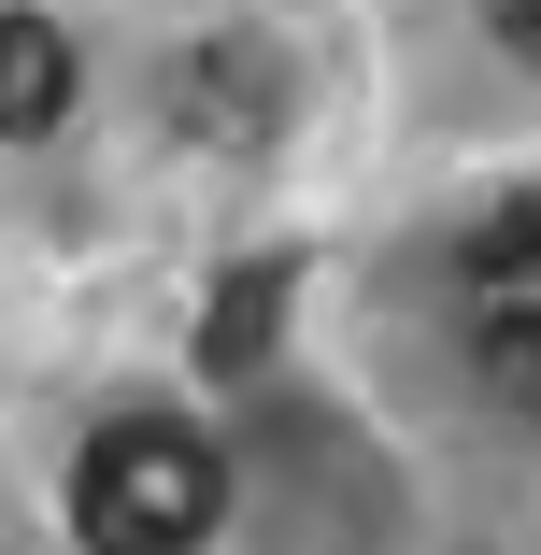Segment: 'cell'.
<instances>
[{
  "instance_id": "obj_1",
  "label": "cell",
  "mask_w": 541,
  "mask_h": 555,
  "mask_svg": "<svg viewBox=\"0 0 541 555\" xmlns=\"http://www.w3.org/2000/svg\"><path fill=\"white\" fill-rule=\"evenodd\" d=\"M214 441L171 427V413H115L72 456V541L86 555H199L214 541Z\"/></svg>"
},
{
  "instance_id": "obj_2",
  "label": "cell",
  "mask_w": 541,
  "mask_h": 555,
  "mask_svg": "<svg viewBox=\"0 0 541 555\" xmlns=\"http://www.w3.org/2000/svg\"><path fill=\"white\" fill-rule=\"evenodd\" d=\"M456 313H471L485 385H499L513 413H541V185L499 199L485 229H471V257H456Z\"/></svg>"
},
{
  "instance_id": "obj_3",
  "label": "cell",
  "mask_w": 541,
  "mask_h": 555,
  "mask_svg": "<svg viewBox=\"0 0 541 555\" xmlns=\"http://www.w3.org/2000/svg\"><path fill=\"white\" fill-rule=\"evenodd\" d=\"M72 115V29L57 15H0V143H29Z\"/></svg>"
},
{
  "instance_id": "obj_4",
  "label": "cell",
  "mask_w": 541,
  "mask_h": 555,
  "mask_svg": "<svg viewBox=\"0 0 541 555\" xmlns=\"http://www.w3.org/2000/svg\"><path fill=\"white\" fill-rule=\"evenodd\" d=\"M271 299H285V271H257V285H229V299H214V343H199V357H214V371H243V357L271 343Z\"/></svg>"
},
{
  "instance_id": "obj_5",
  "label": "cell",
  "mask_w": 541,
  "mask_h": 555,
  "mask_svg": "<svg viewBox=\"0 0 541 555\" xmlns=\"http://www.w3.org/2000/svg\"><path fill=\"white\" fill-rule=\"evenodd\" d=\"M499 43H513V57L541 72V0H513V15H499Z\"/></svg>"
}]
</instances>
